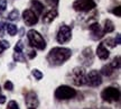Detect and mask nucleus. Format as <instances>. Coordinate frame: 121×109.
<instances>
[{
    "label": "nucleus",
    "instance_id": "10",
    "mask_svg": "<svg viewBox=\"0 0 121 109\" xmlns=\"http://www.w3.org/2000/svg\"><path fill=\"white\" fill-rule=\"evenodd\" d=\"M25 104L27 105L28 108H36L38 107L39 101L37 98V95L34 91H29L25 97Z\"/></svg>",
    "mask_w": 121,
    "mask_h": 109
},
{
    "label": "nucleus",
    "instance_id": "7",
    "mask_svg": "<svg viewBox=\"0 0 121 109\" xmlns=\"http://www.w3.org/2000/svg\"><path fill=\"white\" fill-rule=\"evenodd\" d=\"M96 7V4L94 2V0H76L74 1L73 8L76 11H90L92 9H94Z\"/></svg>",
    "mask_w": 121,
    "mask_h": 109
},
{
    "label": "nucleus",
    "instance_id": "24",
    "mask_svg": "<svg viewBox=\"0 0 121 109\" xmlns=\"http://www.w3.org/2000/svg\"><path fill=\"white\" fill-rule=\"evenodd\" d=\"M22 48H24V45H22V43L19 41L17 44H16V46H15V52L17 53H22Z\"/></svg>",
    "mask_w": 121,
    "mask_h": 109
},
{
    "label": "nucleus",
    "instance_id": "22",
    "mask_svg": "<svg viewBox=\"0 0 121 109\" xmlns=\"http://www.w3.org/2000/svg\"><path fill=\"white\" fill-rule=\"evenodd\" d=\"M13 60L17 62H25L26 60H25V57H24V55H22V53H17L15 52V54H13Z\"/></svg>",
    "mask_w": 121,
    "mask_h": 109
},
{
    "label": "nucleus",
    "instance_id": "18",
    "mask_svg": "<svg viewBox=\"0 0 121 109\" xmlns=\"http://www.w3.org/2000/svg\"><path fill=\"white\" fill-rule=\"evenodd\" d=\"M113 69L111 68V65L110 64H108V65H104L102 69H101V73L103 74V75H105V77H110L111 74L113 73Z\"/></svg>",
    "mask_w": 121,
    "mask_h": 109
},
{
    "label": "nucleus",
    "instance_id": "19",
    "mask_svg": "<svg viewBox=\"0 0 121 109\" xmlns=\"http://www.w3.org/2000/svg\"><path fill=\"white\" fill-rule=\"evenodd\" d=\"M110 65H111V68H112L113 70L119 69V68H120V56L118 55V56L114 57V59L112 60V62L110 63Z\"/></svg>",
    "mask_w": 121,
    "mask_h": 109
},
{
    "label": "nucleus",
    "instance_id": "29",
    "mask_svg": "<svg viewBox=\"0 0 121 109\" xmlns=\"http://www.w3.org/2000/svg\"><path fill=\"white\" fill-rule=\"evenodd\" d=\"M58 1L60 0H46V4L49 5L51 7H55V6L58 5Z\"/></svg>",
    "mask_w": 121,
    "mask_h": 109
},
{
    "label": "nucleus",
    "instance_id": "36",
    "mask_svg": "<svg viewBox=\"0 0 121 109\" xmlns=\"http://www.w3.org/2000/svg\"><path fill=\"white\" fill-rule=\"evenodd\" d=\"M101 109H110V108H105V107H104V108H101Z\"/></svg>",
    "mask_w": 121,
    "mask_h": 109
},
{
    "label": "nucleus",
    "instance_id": "11",
    "mask_svg": "<svg viewBox=\"0 0 121 109\" xmlns=\"http://www.w3.org/2000/svg\"><path fill=\"white\" fill-rule=\"evenodd\" d=\"M89 29H90V32H91V35H93L92 36L93 39H100V38L103 37L104 32L101 29L99 23H93V24H91L90 26H89Z\"/></svg>",
    "mask_w": 121,
    "mask_h": 109
},
{
    "label": "nucleus",
    "instance_id": "4",
    "mask_svg": "<svg viewBox=\"0 0 121 109\" xmlns=\"http://www.w3.org/2000/svg\"><path fill=\"white\" fill-rule=\"evenodd\" d=\"M101 98L107 102H114L120 99V90L114 87H107L101 92Z\"/></svg>",
    "mask_w": 121,
    "mask_h": 109
},
{
    "label": "nucleus",
    "instance_id": "30",
    "mask_svg": "<svg viewBox=\"0 0 121 109\" xmlns=\"http://www.w3.org/2000/svg\"><path fill=\"white\" fill-rule=\"evenodd\" d=\"M0 45H1L4 50H7V48L10 47V44H9L7 41H4V39H2V41H0Z\"/></svg>",
    "mask_w": 121,
    "mask_h": 109
},
{
    "label": "nucleus",
    "instance_id": "31",
    "mask_svg": "<svg viewBox=\"0 0 121 109\" xmlns=\"http://www.w3.org/2000/svg\"><path fill=\"white\" fill-rule=\"evenodd\" d=\"M114 43H116V45H120L121 44V35L120 34H117L116 38H114Z\"/></svg>",
    "mask_w": 121,
    "mask_h": 109
},
{
    "label": "nucleus",
    "instance_id": "25",
    "mask_svg": "<svg viewBox=\"0 0 121 109\" xmlns=\"http://www.w3.org/2000/svg\"><path fill=\"white\" fill-rule=\"evenodd\" d=\"M4 89L8 90V91H13V82H11V81H6V82H4Z\"/></svg>",
    "mask_w": 121,
    "mask_h": 109
},
{
    "label": "nucleus",
    "instance_id": "13",
    "mask_svg": "<svg viewBox=\"0 0 121 109\" xmlns=\"http://www.w3.org/2000/svg\"><path fill=\"white\" fill-rule=\"evenodd\" d=\"M82 60L85 62L86 65H91L92 61H93V54H92V48L86 47L83 50L82 52Z\"/></svg>",
    "mask_w": 121,
    "mask_h": 109
},
{
    "label": "nucleus",
    "instance_id": "33",
    "mask_svg": "<svg viewBox=\"0 0 121 109\" xmlns=\"http://www.w3.org/2000/svg\"><path fill=\"white\" fill-rule=\"evenodd\" d=\"M6 102V97L2 96V95H0V105H2Z\"/></svg>",
    "mask_w": 121,
    "mask_h": 109
},
{
    "label": "nucleus",
    "instance_id": "28",
    "mask_svg": "<svg viewBox=\"0 0 121 109\" xmlns=\"http://www.w3.org/2000/svg\"><path fill=\"white\" fill-rule=\"evenodd\" d=\"M7 8V1L6 0H0V11H4Z\"/></svg>",
    "mask_w": 121,
    "mask_h": 109
},
{
    "label": "nucleus",
    "instance_id": "21",
    "mask_svg": "<svg viewBox=\"0 0 121 109\" xmlns=\"http://www.w3.org/2000/svg\"><path fill=\"white\" fill-rule=\"evenodd\" d=\"M31 74H33V77H34L36 80H42L43 79V73L38 70V69H34V70L31 71Z\"/></svg>",
    "mask_w": 121,
    "mask_h": 109
},
{
    "label": "nucleus",
    "instance_id": "3",
    "mask_svg": "<svg viewBox=\"0 0 121 109\" xmlns=\"http://www.w3.org/2000/svg\"><path fill=\"white\" fill-rule=\"evenodd\" d=\"M78 95L75 89L69 86H60L55 90V98L57 100H69Z\"/></svg>",
    "mask_w": 121,
    "mask_h": 109
},
{
    "label": "nucleus",
    "instance_id": "14",
    "mask_svg": "<svg viewBox=\"0 0 121 109\" xmlns=\"http://www.w3.org/2000/svg\"><path fill=\"white\" fill-rule=\"evenodd\" d=\"M57 15H58V13H57V9H55V8L51 9L49 11H47V13L44 15L43 23H45V24H49V23H52L53 20L57 17Z\"/></svg>",
    "mask_w": 121,
    "mask_h": 109
},
{
    "label": "nucleus",
    "instance_id": "8",
    "mask_svg": "<svg viewBox=\"0 0 121 109\" xmlns=\"http://www.w3.org/2000/svg\"><path fill=\"white\" fill-rule=\"evenodd\" d=\"M102 83V78L101 74L96 70H92L85 75V84L90 87H99Z\"/></svg>",
    "mask_w": 121,
    "mask_h": 109
},
{
    "label": "nucleus",
    "instance_id": "17",
    "mask_svg": "<svg viewBox=\"0 0 121 109\" xmlns=\"http://www.w3.org/2000/svg\"><path fill=\"white\" fill-rule=\"evenodd\" d=\"M6 29H7V32H8V34L10 36H15L17 34V26L13 25V24H8V25H6Z\"/></svg>",
    "mask_w": 121,
    "mask_h": 109
},
{
    "label": "nucleus",
    "instance_id": "12",
    "mask_svg": "<svg viewBox=\"0 0 121 109\" xmlns=\"http://www.w3.org/2000/svg\"><path fill=\"white\" fill-rule=\"evenodd\" d=\"M96 55L99 57L100 60H107L109 56H110V52H109L107 47L104 46L103 43H100L98 45V48H96Z\"/></svg>",
    "mask_w": 121,
    "mask_h": 109
},
{
    "label": "nucleus",
    "instance_id": "6",
    "mask_svg": "<svg viewBox=\"0 0 121 109\" xmlns=\"http://www.w3.org/2000/svg\"><path fill=\"white\" fill-rule=\"evenodd\" d=\"M85 71L83 68H75L71 72V80L75 86H83L85 84Z\"/></svg>",
    "mask_w": 121,
    "mask_h": 109
},
{
    "label": "nucleus",
    "instance_id": "34",
    "mask_svg": "<svg viewBox=\"0 0 121 109\" xmlns=\"http://www.w3.org/2000/svg\"><path fill=\"white\" fill-rule=\"evenodd\" d=\"M2 31H4V27H2V24L0 23V33H2Z\"/></svg>",
    "mask_w": 121,
    "mask_h": 109
},
{
    "label": "nucleus",
    "instance_id": "1",
    "mask_svg": "<svg viewBox=\"0 0 121 109\" xmlns=\"http://www.w3.org/2000/svg\"><path fill=\"white\" fill-rule=\"evenodd\" d=\"M72 56V51L67 47H53L49 53L47 54L48 64L52 66L62 65L64 62H66L69 57Z\"/></svg>",
    "mask_w": 121,
    "mask_h": 109
},
{
    "label": "nucleus",
    "instance_id": "26",
    "mask_svg": "<svg viewBox=\"0 0 121 109\" xmlns=\"http://www.w3.org/2000/svg\"><path fill=\"white\" fill-rule=\"evenodd\" d=\"M112 14L116 15L117 17H121V7L120 6H118V7H116L114 9H112Z\"/></svg>",
    "mask_w": 121,
    "mask_h": 109
},
{
    "label": "nucleus",
    "instance_id": "15",
    "mask_svg": "<svg viewBox=\"0 0 121 109\" xmlns=\"http://www.w3.org/2000/svg\"><path fill=\"white\" fill-rule=\"evenodd\" d=\"M30 5H31V7L34 8V13L36 15H42L43 14V10H44V6L42 2H39L38 0H31L30 1Z\"/></svg>",
    "mask_w": 121,
    "mask_h": 109
},
{
    "label": "nucleus",
    "instance_id": "38",
    "mask_svg": "<svg viewBox=\"0 0 121 109\" xmlns=\"http://www.w3.org/2000/svg\"><path fill=\"white\" fill-rule=\"evenodd\" d=\"M28 109H36V108H28Z\"/></svg>",
    "mask_w": 121,
    "mask_h": 109
},
{
    "label": "nucleus",
    "instance_id": "9",
    "mask_svg": "<svg viewBox=\"0 0 121 109\" xmlns=\"http://www.w3.org/2000/svg\"><path fill=\"white\" fill-rule=\"evenodd\" d=\"M22 18H24V22L27 26H33L35 24L38 23V17L37 15L31 10V9H26L24 13H22Z\"/></svg>",
    "mask_w": 121,
    "mask_h": 109
},
{
    "label": "nucleus",
    "instance_id": "5",
    "mask_svg": "<svg viewBox=\"0 0 121 109\" xmlns=\"http://www.w3.org/2000/svg\"><path fill=\"white\" fill-rule=\"evenodd\" d=\"M72 38V29L71 27L67 26V25H62L60 27V29L57 32L56 35V39L60 44H65L69 42Z\"/></svg>",
    "mask_w": 121,
    "mask_h": 109
},
{
    "label": "nucleus",
    "instance_id": "37",
    "mask_svg": "<svg viewBox=\"0 0 121 109\" xmlns=\"http://www.w3.org/2000/svg\"><path fill=\"white\" fill-rule=\"evenodd\" d=\"M0 95H1V87H0Z\"/></svg>",
    "mask_w": 121,
    "mask_h": 109
},
{
    "label": "nucleus",
    "instance_id": "2",
    "mask_svg": "<svg viewBox=\"0 0 121 109\" xmlns=\"http://www.w3.org/2000/svg\"><path fill=\"white\" fill-rule=\"evenodd\" d=\"M27 37L29 41V45L31 47L38 48V50H45L46 48V42L44 37L35 29H30L27 33Z\"/></svg>",
    "mask_w": 121,
    "mask_h": 109
},
{
    "label": "nucleus",
    "instance_id": "32",
    "mask_svg": "<svg viewBox=\"0 0 121 109\" xmlns=\"http://www.w3.org/2000/svg\"><path fill=\"white\" fill-rule=\"evenodd\" d=\"M28 57H29V59H34V57H36V52H35V51H30V52L28 53Z\"/></svg>",
    "mask_w": 121,
    "mask_h": 109
},
{
    "label": "nucleus",
    "instance_id": "27",
    "mask_svg": "<svg viewBox=\"0 0 121 109\" xmlns=\"http://www.w3.org/2000/svg\"><path fill=\"white\" fill-rule=\"evenodd\" d=\"M103 44H108L110 47H114V46H117L116 43H114V39H112V38H107Z\"/></svg>",
    "mask_w": 121,
    "mask_h": 109
},
{
    "label": "nucleus",
    "instance_id": "16",
    "mask_svg": "<svg viewBox=\"0 0 121 109\" xmlns=\"http://www.w3.org/2000/svg\"><path fill=\"white\" fill-rule=\"evenodd\" d=\"M114 31V25L113 23L110 20V19H105L104 20V28H103V32L104 33H112Z\"/></svg>",
    "mask_w": 121,
    "mask_h": 109
},
{
    "label": "nucleus",
    "instance_id": "23",
    "mask_svg": "<svg viewBox=\"0 0 121 109\" xmlns=\"http://www.w3.org/2000/svg\"><path fill=\"white\" fill-rule=\"evenodd\" d=\"M8 109H19V106H18V104L16 102V101H9L8 102V107H7Z\"/></svg>",
    "mask_w": 121,
    "mask_h": 109
},
{
    "label": "nucleus",
    "instance_id": "35",
    "mask_svg": "<svg viewBox=\"0 0 121 109\" xmlns=\"http://www.w3.org/2000/svg\"><path fill=\"white\" fill-rule=\"evenodd\" d=\"M4 48L2 47L1 45H0V54H1V53H2V52H4Z\"/></svg>",
    "mask_w": 121,
    "mask_h": 109
},
{
    "label": "nucleus",
    "instance_id": "20",
    "mask_svg": "<svg viewBox=\"0 0 121 109\" xmlns=\"http://www.w3.org/2000/svg\"><path fill=\"white\" fill-rule=\"evenodd\" d=\"M18 17H19V11H18L17 9H13L11 10L8 15V19L9 20H17Z\"/></svg>",
    "mask_w": 121,
    "mask_h": 109
}]
</instances>
